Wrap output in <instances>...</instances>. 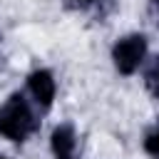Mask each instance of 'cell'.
Wrapping results in <instances>:
<instances>
[{"label":"cell","instance_id":"3957f363","mask_svg":"<svg viewBox=\"0 0 159 159\" xmlns=\"http://www.w3.org/2000/svg\"><path fill=\"white\" fill-rule=\"evenodd\" d=\"M27 89H30V94L35 97V102L40 104V107H50L52 104V99H55V80H52V75L47 72V70H35L30 77H27Z\"/></svg>","mask_w":159,"mask_h":159},{"label":"cell","instance_id":"6da1fadb","mask_svg":"<svg viewBox=\"0 0 159 159\" xmlns=\"http://www.w3.org/2000/svg\"><path fill=\"white\" fill-rule=\"evenodd\" d=\"M37 129V119L22 94H12L0 107V134L10 142H25Z\"/></svg>","mask_w":159,"mask_h":159},{"label":"cell","instance_id":"5b68a950","mask_svg":"<svg viewBox=\"0 0 159 159\" xmlns=\"http://www.w3.org/2000/svg\"><path fill=\"white\" fill-rule=\"evenodd\" d=\"M147 87H149V92L159 99V57L152 62V67L147 70Z\"/></svg>","mask_w":159,"mask_h":159},{"label":"cell","instance_id":"7a4b0ae2","mask_svg":"<svg viewBox=\"0 0 159 159\" xmlns=\"http://www.w3.org/2000/svg\"><path fill=\"white\" fill-rule=\"evenodd\" d=\"M144 55H147V37L144 35H127V37L117 40V45L112 50L114 67L122 75H132L142 65Z\"/></svg>","mask_w":159,"mask_h":159},{"label":"cell","instance_id":"ba28073f","mask_svg":"<svg viewBox=\"0 0 159 159\" xmlns=\"http://www.w3.org/2000/svg\"><path fill=\"white\" fill-rule=\"evenodd\" d=\"M152 10H154V15H157V22H159V0H152Z\"/></svg>","mask_w":159,"mask_h":159},{"label":"cell","instance_id":"277c9868","mask_svg":"<svg viewBox=\"0 0 159 159\" xmlns=\"http://www.w3.org/2000/svg\"><path fill=\"white\" fill-rule=\"evenodd\" d=\"M50 147H52L55 159H75L77 137H75L72 124H60V127H55V132H52V137H50Z\"/></svg>","mask_w":159,"mask_h":159},{"label":"cell","instance_id":"9c48e42d","mask_svg":"<svg viewBox=\"0 0 159 159\" xmlns=\"http://www.w3.org/2000/svg\"><path fill=\"white\" fill-rule=\"evenodd\" d=\"M0 159H5V157H0Z\"/></svg>","mask_w":159,"mask_h":159},{"label":"cell","instance_id":"52a82bcc","mask_svg":"<svg viewBox=\"0 0 159 159\" xmlns=\"http://www.w3.org/2000/svg\"><path fill=\"white\" fill-rule=\"evenodd\" d=\"M72 5H80V7H87V5H92L94 0H70Z\"/></svg>","mask_w":159,"mask_h":159},{"label":"cell","instance_id":"8992f818","mask_svg":"<svg viewBox=\"0 0 159 159\" xmlns=\"http://www.w3.org/2000/svg\"><path fill=\"white\" fill-rule=\"evenodd\" d=\"M144 149H147V154H152V157L159 159V124L147 134V139H144Z\"/></svg>","mask_w":159,"mask_h":159}]
</instances>
